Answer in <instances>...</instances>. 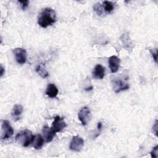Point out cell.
Returning a JSON list of instances; mask_svg holds the SVG:
<instances>
[{
    "label": "cell",
    "mask_w": 158,
    "mask_h": 158,
    "mask_svg": "<svg viewBox=\"0 0 158 158\" xmlns=\"http://www.w3.org/2000/svg\"><path fill=\"white\" fill-rule=\"evenodd\" d=\"M58 93H59V90L54 84L49 83L46 89L45 93L48 97L51 98H56L57 96Z\"/></svg>",
    "instance_id": "obj_13"
},
{
    "label": "cell",
    "mask_w": 158,
    "mask_h": 158,
    "mask_svg": "<svg viewBox=\"0 0 158 158\" xmlns=\"http://www.w3.org/2000/svg\"><path fill=\"white\" fill-rule=\"evenodd\" d=\"M17 62L19 64H23L27 61V51L22 48H17L13 50Z\"/></svg>",
    "instance_id": "obj_7"
},
{
    "label": "cell",
    "mask_w": 158,
    "mask_h": 158,
    "mask_svg": "<svg viewBox=\"0 0 158 158\" xmlns=\"http://www.w3.org/2000/svg\"><path fill=\"white\" fill-rule=\"evenodd\" d=\"M42 132L46 143H49L52 141L54 136H55V133L53 132L51 128H49L47 125H45L43 128Z\"/></svg>",
    "instance_id": "obj_11"
},
{
    "label": "cell",
    "mask_w": 158,
    "mask_h": 158,
    "mask_svg": "<svg viewBox=\"0 0 158 158\" xmlns=\"http://www.w3.org/2000/svg\"><path fill=\"white\" fill-rule=\"evenodd\" d=\"M101 128H102V123L101 122H99L98 123V129L101 130Z\"/></svg>",
    "instance_id": "obj_23"
},
{
    "label": "cell",
    "mask_w": 158,
    "mask_h": 158,
    "mask_svg": "<svg viewBox=\"0 0 158 158\" xmlns=\"http://www.w3.org/2000/svg\"><path fill=\"white\" fill-rule=\"evenodd\" d=\"M84 146V141L83 138L79 136H73L70 143V149L75 151L80 152Z\"/></svg>",
    "instance_id": "obj_6"
},
{
    "label": "cell",
    "mask_w": 158,
    "mask_h": 158,
    "mask_svg": "<svg viewBox=\"0 0 158 158\" xmlns=\"http://www.w3.org/2000/svg\"><path fill=\"white\" fill-rule=\"evenodd\" d=\"M36 72L39 74V75H40L42 78H44L48 77L49 75L48 72L44 63H40L36 66Z\"/></svg>",
    "instance_id": "obj_15"
},
{
    "label": "cell",
    "mask_w": 158,
    "mask_h": 158,
    "mask_svg": "<svg viewBox=\"0 0 158 158\" xmlns=\"http://www.w3.org/2000/svg\"><path fill=\"white\" fill-rule=\"evenodd\" d=\"M18 2L20 3L21 8L23 10H25L28 6V1H18Z\"/></svg>",
    "instance_id": "obj_19"
},
{
    "label": "cell",
    "mask_w": 158,
    "mask_h": 158,
    "mask_svg": "<svg viewBox=\"0 0 158 158\" xmlns=\"http://www.w3.org/2000/svg\"><path fill=\"white\" fill-rule=\"evenodd\" d=\"M44 143V138L41 135L37 134L36 135H34V138L31 144L33 147L35 149H40L43 147Z\"/></svg>",
    "instance_id": "obj_14"
},
{
    "label": "cell",
    "mask_w": 158,
    "mask_h": 158,
    "mask_svg": "<svg viewBox=\"0 0 158 158\" xmlns=\"http://www.w3.org/2000/svg\"><path fill=\"white\" fill-rule=\"evenodd\" d=\"M93 89V86H91V87L89 88H86L85 90H86V91H88V90H91V89Z\"/></svg>",
    "instance_id": "obj_24"
},
{
    "label": "cell",
    "mask_w": 158,
    "mask_h": 158,
    "mask_svg": "<svg viewBox=\"0 0 158 158\" xmlns=\"http://www.w3.org/2000/svg\"><path fill=\"white\" fill-rule=\"evenodd\" d=\"M66 126L67 125L64 120V118L60 117L59 115H57L54 118L51 128L56 134L57 132L61 131L63 129H64L66 127Z\"/></svg>",
    "instance_id": "obj_5"
},
{
    "label": "cell",
    "mask_w": 158,
    "mask_h": 158,
    "mask_svg": "<svg viewBox=\"0 0 158 158\" xmlns=\"http://www.w3.org/2000/svg\"><path fill=\"white\" fill-rule=\"evenodd\" d=\"M56 21V13L51 8L43 9L38 17V23L42 28H47Z\"/></svg>",
    "instance_id": "obj_1"
},
{
    "label": "cell",
    "mask_w": 158,
    "mask_h": 158,
    "mask_svg": "<svg viewBox=\"0 0 158 158\" xmlns=\"http://www.w3.org/2000/svg\"><path fill=\"white\" fill-rule=\"evenodd\" d=\"M152 129H153V131L155 133V135L157 136V120H156V122L152 127Z\"/></svg>",
    "instance_id": "obj_20"
},
{
    "label": "cell",
    "mask_w": 158,
    "mask_h": 158,
    "mask_svg": "<svg viewBox=\"0 0 158 158\" xmlns=\"http://www.w3.org/2000/svg\"><path fill=\"white\" fill-rule=\"evenodd\" d=\"M105 75V68L101 64H97L93 72V77L95 79L101 80Z\"/></svg>",
    "instance_id": "obj_10"
},
{
    "label": "cell",
    "mask_w": 158,
    "mask_h": 158,
    "mask_svg": "<svg viewBox=\"0 0 158 158\" xmlns=\"http://www.w3.org/2000/svg\"><path fill=\"white\" fill-rule=\"evenodd\" d=\"M108 62L111 72L113 73H116L120 67V59L115 56H112L109 58Z\"/></svg>",
    "instance_id": "obj_8"
},
{
    "label": "cell",
    "mask_w": 158,
    "mask_h": 158,
    "mask_svg": "<svg viewBox=\"0 0 158 158\" xmlns=\"http://www.w3.org/2000/svg\"><path fill=\"white\" fill-rule=\"evenodd\" d=\"M102 7L103 12H104L106 14H110V13H111L114 10V5L110 1H105L102 3Z\"/></svg>",
    "instance_id": "obj_16"
},
{
    "label": "cell",
    "mask_w": 158,
    "mask_h": 158,
    "mask_svg": "<svg viewBox=\"0 0 158 158\" xmlns=\"http://www.w3.org/2000/svg\"><path fill=\"white\" fill-rule=\"evenodd\" d=\"M151 54H152V56L155 60L156 62H157V50H156V52H154L152 51H151Z\"/></svg>",
    "instance_id": "obj_21"
},
{
    "label": "cell",
    "mask_w": 158,
    "mask_h": 158,
    "mask_svg": "<svg viewBox=\"0 0 158 158\" xmlns=\"http://www.w3.org/2000/svg\"><path fill=\"white\" fill-rule=\"evenodd\" d=\"M34 135L32 132L28 130H25L20 131L15 136V141L23 147H28L31 144Z\"/></svg>",
    "instance_id": "obj_2"
},
{
    "label": "cell",
    "mask_w": 158,
    "mask_h": 158,
    "mask_svg": "<svg viewBox=\"0 0 158 158\" xmlns=\"http://www.w3.org/2000/svg\"><path fill=\"white\" fill-rule=\"evenodd\" d=\"M151 157L153 158H157L158 156V146L156 145L155 147H154L151 152Z\"/></svg>",
    "instance_id": "obj_18"
},
{
    "label": "cell",
    "mask_w": 158,
    "mask_h": 158,
    "mask_svg": "<svg viewBox=\"0 0 158 158\" xmlns=\"http://www.w3.org/2000/svg\"><path fill=\"white\" fill-rule=\"evenodd\" d=\"M4 67H2V65H1V77H2L4 74Z\"/></svg>",
    "instance_id": "obj_22"
},
{
    "label": "cell",
    "mask_w": 158,
    "mask_h": 158,
    "mask_svg": "<svg viewBox=\"0 0 158 158\" xmlns=\"http://www.w3.org/2000/svg\"><path fill=\"white\" fill-rule=\"evenodd\" d=\"M114 90L116 93L122 91H125L129 89V85L121 80H114Z\"/></svg>",
    "instance_id": "obj_9"
},
{
    "label": "cell",
    "mask_w": 158,
    "mask_h": 158,
    "mask_svg": "<svg viewBox=\"0 0 158 158\" xmlns=\"http://www.w3.org/2000/svg\"><path fill=\"white\" fill-rule=\"evenodd\" d=\"M23 107L20 104H15L12 109L11 115L14 121H17L20 119V117L23 112Z\"/></svg>",
    "instance_id": "obj_12"
},
{
    "label": "cell",
    "mask_w": 158,
    "mask_h": 158,
    "mask_svg": "<svg viewBox=\"0 0 158 158\" xmlns=\"http://www.w3.org/2000/svg\"><path fill=\"white\" fill-rule=\"evenodd\" d=\"M94 10L96 12V13L98 15H102L104 14L103 10H102V5H101L99 3L96 4L94 7H93Z\"/></svg>",
    "instance_id": "obj_17"
},
{
    "label": "cell",
    "mask_w": 158,
    "mask_h": 158,
    "mask_svg": "<svg viewBox=\"0 0 158 158\" xmlns=\"http://www.w3.org/2000/svg\"><path fill=\"white\" fill-rule=\"evenodd\" d=\"M91 112L88 107H83L78 113V118L83 126H85L91 118Z\"/></svg>",
    "instance_id": "obj_4"
},
{
    "label": "cell",
    "mask_w": 158,
    "mask_h": 158,
    "mask_svg": "<svg viewBox=\"0 0 158 158\" xmlns=\"http://www.w3.org/2000/svg\"><path fill=\"white\" fill-rule=\"evenodd\" d=\"M14 134V130L8 120H2L1 125V140L10 139Z\"/></svg>",
    "instance_id": "obj_3"
}]
</instances>
